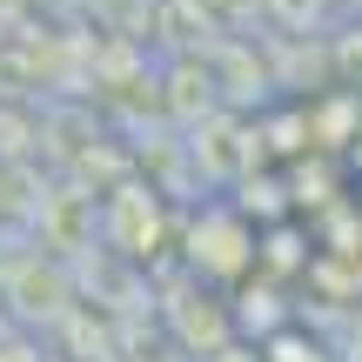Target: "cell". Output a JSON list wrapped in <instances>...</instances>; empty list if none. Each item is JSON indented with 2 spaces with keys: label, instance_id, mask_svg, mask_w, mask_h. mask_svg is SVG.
<instances>
[{
  "label": "cell",
  "instance_id": "cell-1",
  "mask_svg": "<svg viewBox=\"0 0 362 362\" xmlns=\"http://www.w3.org/2000/svg\"><path fill=\"white\" fill-rule=\"evenodd\" d=\"M188 235H208V255H194V269L202 275H215V282H242L248 269L262 262V228H248L242 221V208H202V221H194ZM202 248V242H194Z\"/></svg>",
  "mask_w": 362,
  "mask_h": 362
},
{
  "label": "cell",
  "instance_id": "cell-3",
  "mask_svg": "<svg viewBox=\"0 0 362 362\" xmlns=\"http://www.w3.org/2000/svg\"><path fill=\"white\" fill-rule=\"evenodd\" d=\"M336 362H362V315L349 322V336H342V349H336Z\"/></svg>",
  "mask_w": 362,
  "mask_h": 362
},
{
  "label": "cell",
  "instance_id": "cell-2",
  "mask_svg": "<svg viewBox=\"0 0 362 362\" xmlns=\"http://www.w3.org/2000/svg\"><path fill=\"white\" fill-rule=\"evenodd\" d=\"M208 362H262V349H248V342H228V349H208Z\"/></svg>",
  "mask_w": 362,
  "mask_h": 362
}]
</instances>
